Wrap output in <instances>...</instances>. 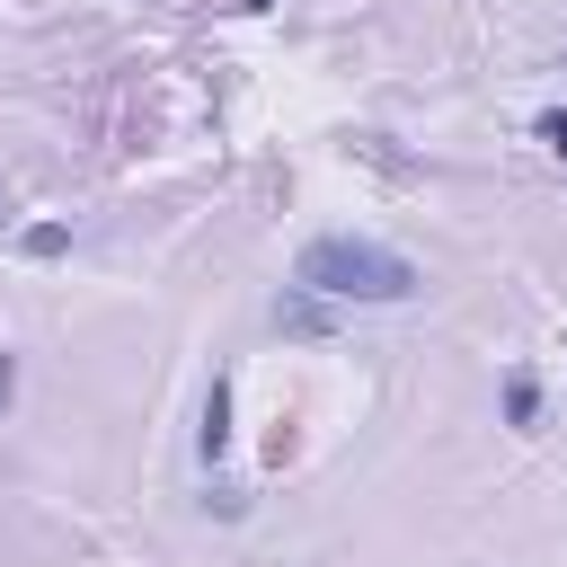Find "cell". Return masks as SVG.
I'll return each mask as SVG.
<instances>
[{
    "label": "cell",
    "mask_w": 567,
    "mask_h": 567,
    "mask_svg": "<svg viewBox=\"0 0 567 567\" xmlns=\"http://www.w3.org/2000/svg\"><path fill=\"white\" fill-rule=\"evenodd\" d=\"M9 399H18V354L0 346V416H9Z\"/></svg>",
    "instance_id": "52a82bcc"
},
{
    "label": "cell",
    "mask_w": 567,
    "mask_h": 567,
    "mask_svg": "<svg viewBox=\"0 0 567 567\" xmlns=\"http://www.w3.org/2000/svg\"><path fill=\"white\" fill-rule=\"evenodd\" d=\"M0 213H9V186H0Z\"/></svg>",
    "instance_id": "ba28073f"
},
{
    "label": "cell",
    "mask_w": 567,
    "mask_h": 567,
    "mask_svg": "<svg viewBox=\"0 0 567 567\" xmlns=\"http://www.w3.org/2000/svg\"><path fill=\"white\" fill-rule=\"evenodd\" d=\"M505 425H514V434H532V425H540V381H532L523 363L505 372Z\"/></svg>",
    "instance_id": "277c9868"
},
{
    "label": "cell",
    "mask_w": 567,
    "mask_h": 567,
    "mask_svg": "<svg viewBox=\"0 0 567 567\" xmlns=\"http://www.w3.org/2000/svg\"><path fill=\"white\" fill-rule=\"evenodd\" d=\"M292 284L319 292V301H372V310H390V301H416L425 275H416L399 248H381V239L328 230V239H310V248L292 257Z\"/></svg>",
    "instance_id": "6da1fadb"
},
{
    "label": "cell",
    "mask_w": 567,
    "mask_h": 567,
    "mask_svg": "<svg viewBox=\"0 0 567 567\" xmlns=\"http://www.w3.org/2000/svg\"><path fill=\"white\" fill-rule=\"evenodd\" d=\"M532 133H540V151H549V159H567V106H549Z\"/></svg>",
    "instance_id": "8992f818"
},
{
    "label": "cell",
    "mask_w": 567,
    "mask_h": 567,
    "mask_svg": "<svg viewBox=\"0 0 567 567\" xmlns=\"http://www.w3.org/2000/svg\"><path fill=\"white\" fill-rule=\"evenodd\" d=\"M195 443H204V461L230 452V381H221V372H213V390H204V434H195Z\"/></svg>",
    "instance_id": "3957f363"
},
{
    "label": "cell",
    "mask_w": 567,
    "mask_h": 567,
    "mask_svg": "<svg viewBox=\"0 0 567 567\" xmlns=\"http://www.w3.org/2000/svg\"><path fill=\"white\" fill-rule=\"evenodd\" d=\"M62 248H71L62 221H35V230H27V257H62Z\"/></svg>",
    "instance_id": "5b68a950"
},
{
    "label": "cell",
    "mask_w": 567,
    "mask_h": 567,
    "mask_svg": "<svg viewBox=\"0 0 567 567\" xmlns=\"http://www.w3.org/2000/svg\"><path fill=\"white\" fill-rule=\"evenodd\" d=\"M558 71H567V62H558Z\"/></svg>",
    "instance_id": "9c48e42d"
},
{
    "label": "cell",
    "mask_w": 567,
    "mask_h": 567,
    "mask_svg": "<svg viewBox=\"0 0 567 567\" xmlns=\"http://www.w3.org/2000/svg\"><path fill=\"white\" fill-rule=\"evenodd\" d=\"M275 328H284V337H328V328H337V310H328L319 292L284 284V301H275Z\"/></svg>",
    "instance_id": "7a4b0ae2"
}]
</instances>
